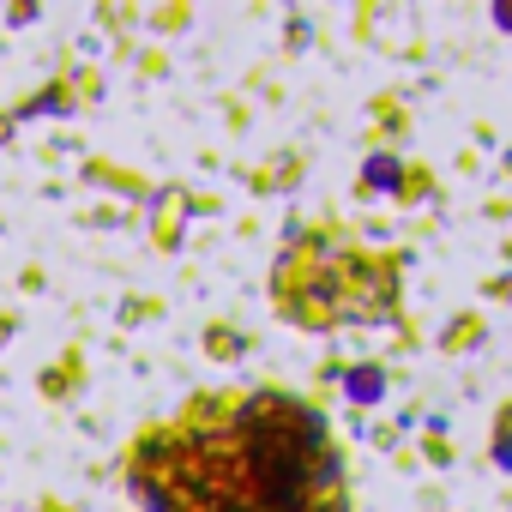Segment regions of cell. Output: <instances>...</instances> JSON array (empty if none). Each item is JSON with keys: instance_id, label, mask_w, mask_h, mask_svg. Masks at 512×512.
I'll list each match as a JSON object with an SVG mask.
<instances>
[{"instance_id": "1", "label": "cell", "mask_w": 512, "mask_h": 512, "mask_svg": "<svg viewBox=\"0 0 512 512\" xmlns=\"http://www.w3.org/2000/svg\"><path fill=\"white\" fill-rule=\"evenodd\" d=\"M350 398H362V404L380 398V368H356V374H350Z\"/></svg>"}]
</instances>
